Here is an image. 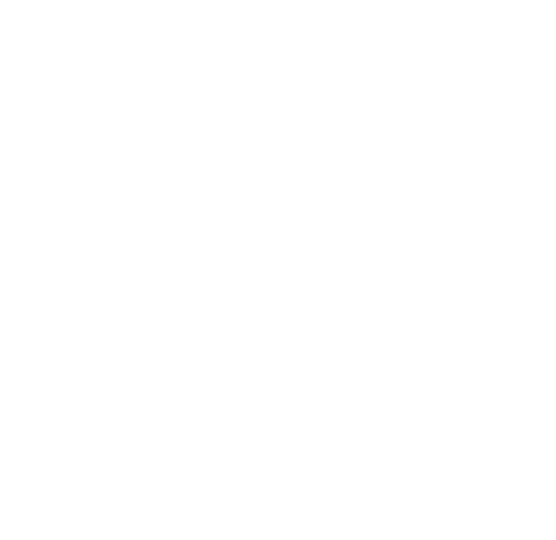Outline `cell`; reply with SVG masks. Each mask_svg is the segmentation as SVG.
Instances as JSON below:
<instances>
[]
</instances>
